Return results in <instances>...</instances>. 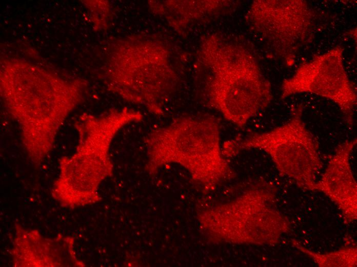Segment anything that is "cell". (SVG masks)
Instances as JSON below:
<instances>
[{"mask_svg": "<svg viewBox=\"0 0 357 267\" xmlns=\"http://www.w3.org/2000/svg\"><path fill=\"white\" fill-rule=\"evenodd\" d=\"M291 243L311 258L320 267L356 266L357 249L355 245L344 246L337 251L321 254L308 250L295 240H292Z\"/></svg>", "mask_w": 357, "mask_h": 267, "instance_id": "cell-9", "label": "cell"}, {"mask_svg": "<svg viewBox=\"0 0 357 267\" xmlns=\"http://www.w3.org/2000/svg\"><path fill=\"white\" fill-rule=\"evenodd\" d=\"M201 59L209 69L210 104L224 118L243 128L273 98L269 81L253 56L242 46L210 35L202 41Z\"/></svg>", "mask_w": 357, "mask_h": 267, "instance_id": "cell-1", "label": "cell"}, {"mask_svg": "<svg viewBox=\"0 0 357 267\" xmlns=\"http://www.w3.org/2000/svg\"><path fill=\"white\" fill-rule=\"evenodd\" d=\"M211 116H183L153 129L145 139L153 169L170 162L186 167L206 190L233 178L221 146V126Z\"/></svg>", "mask_w": 357, "mask_h": 267, "instance_id": "cell-3", "label": "cell"}, {"mask_svg": "<svg viewBox=\"0 0 357 267\" xmlns=\"http://www.w3.org/2000/svg\"><path fill=\"white\" fill-rule=\"evenodd\" d=\"M356 143L354 138L337 146L314 186V190L323 193L337 205L347 223L357 219V183L350 162Z\"/></svg>", "mask_w": 357, "mask_h": 267, "instance_id": "cell-8", "label": "cell"}, {"mask_svg": "<svg viewBox=\"0 0 357 267\" xmlns=\"http://www.w3.org/2000/svg\"><path fill=\"white\" fill-rule=\"evenodd\" d=\"M315 20V11L303 0L255 1L247 14L251 27L287 66L312 39Z\"/></svg>", "mask_w": 357, "mask_h": 267, "instance_id": "cell-6", "label": "cell"}, {"mask_svg": "<svg viewBox=\"0 0 357 267\" xmlns=\"http://www.w3.org/2000/svg\"><path fill=\"white\" fill-rule=\"evenodd\" d=\"M343 53V48L336 46L302 63L292 76L283 81L281 99L311 93L329 99L338 106L345 122L351 126L357 96L344 67Z\"/></svg>", "mask_w": 357, "mask_h": 267, "instance_id": "cell-7", "label": "cell"}, {"mask_svg": "<svg viewBox=\"0 0 357 267\" xmlns=\"http://www.w3.org/2000/svg\"><path fill=\"white\" fill-rule=\"evenodd\" d=\"M303 111L299 105L292 109L291 118L282 125L225 142L223 155L231 157L245 149L263 150L270 156L281 175L292 179L302 189L314 190L323 164L318 141L306 127Z\"/></svg>", "mask_w": 357, "mask_h": 267, "instance_id": "cell-5", "label": "cell"}, {"mask_svg": "<svg viewBox=\"0 0 357 267\" xmlns=\"http://www.w3.org/2000/svg\"><path fill=\"white\" fill-rule=\"evenodd\" d=\"M142 119L140 112L127 108L100 116H81L74 125L78 134L76 151L60 160V175L52 189L54 197L71 206L73 200L93 193L100 182L111 174L108 154L115 136L125 126Z\"/></svg>", "mask_w": 357, "mask_h": 267, "instance_id": "cell-4", "label": "cell"}, {"mask_svg": "<svg viewBox=\"0 0 357 267\" xmlns=\"http://www.w3.org/2000/svg\"><path fill=\"white\" fill-rule=\"evenodd\" d=\"M3 93L17 122L25 150L40 165L52 150L57 135L70 111L80 101L85 86L46 78L5 79Z\"/></svg>", "mask_w": 357, "mask_h": 267, "instance_id": "cell-2", "label": "cell"}]
</instances>
